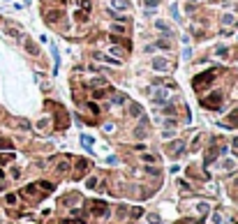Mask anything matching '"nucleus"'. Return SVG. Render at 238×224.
<instances>
[{
  "label": "nucleus",
  "mask_w": 238,
  "mask_h": 224,
  "mask_svg": "<svg viewBox=\"0 0 238 224\" xmlns=\"http://www.w3.org/2000/svg\"><path fill=\"white\" fill-rule=\"evenodd\" d=\"M213 79H215V72H206V74H201L199 79H194V81H192V86H194L197 90H201L203 86H208V83H210Z\"/></svg>",
  "instance_id": "obj_1"
},
{
  "label": "nucleus",
  "mask_w": 238,
  "mask_h": 224,
  "mask_svg": "<svg viewBox=\"0 0 238 224\" xmlns=\"http://www.w3.org/2000/svg\"><path fill=\"white\" fill-rule=\"evenodd\" d=\"M153 67H155L157 72H169V69H171V63H169V60H164V58H153Z\"/></svg>",
  "instance_id": "obj_2"
},
{
  "label": "nucleus",
  "mask_w": 238,
  "mask_h": 224,
  "mask_svg": "<svg viewBox=\"0 0 238 224\" xmlns=\"http://www.w3.org/2000/svg\"><path fill=\"white\" fill-rule=\"evenodd\" d=\"M169 95H171V90H166V88H160V90H155V102L157 104H166L169 102Z\"/></svg>",
  "instance_id": "obj_3"
},
{
  "label": "nucleus",
  "mask_w": 238,
  "mask_h": 224,
  "mask_svg": "<svg viewBox=\"0 0 238 224\" xmlns=\"http://www.w3.org/2000/svg\"><path fill=\"white\" fill-rule=\"evenodd\" d=\"M220 102H222V95H220V93H213L210 99H203V104H206V106H218Z\"/></svg>",
  "instance_id": "obj_4"
},
{
  "label": "nucleus",
  "mask_w": 238,
  "mask_h": 224,
  "mask_svg": "<svg viewBox=\"0 0 238 224\" xmlns=\"http://www.w3.org/2000/svg\"><path fill=\"white\" fill-rule=\"evenodd\" d=\"M129 2L127 0H111V9H127Z\"/></svg>",
  "instance_id": "obj_5"
},
{
  "label": "nucleus",
  "mask_w": 238,
  "mask_h": 224,
  "mask_svg": "<svg viewBox=\"0 0 238 224\" xmlns=\"http://www.w3.org/2000/svg\"><path fill=\"white\" fill-rule=\"evenodd\" d=\"M155 28H157V30H160V32H164V35H171V28L166 26L164 21H155Z\"/></svg>",
  "instance_id": "obj_6"
},
{
  "label": "nucleus",
  "mask_w": 238,
  "mask_h": 224,
  "mask_svg": "<svg viewBox=\"0 0 238 224\" xmlns=\"http://www.w3.org/2000/svg\"><path fill=\"white\" fill-rule=\"evenodd\" d=\"M222 167L227 169V171H229V169H236V160H224V164H222Z\"/></svg>",
  "instance_id": "obj_7"
},
{
  "label": "nucleus",
  "mask_w": 238,
  "mask_h": 224,
  "mask_svg": "<svg viewBox=\"0 0 238 224\" xmlns=\"http://www.w3.org/2000/svg\"><path fill=\"white\" fill-rule=\"evenodd\" d=\"M210 222H213V224H220V222H222V215H220V213H213V215H210Z\"/></svg>",
  "instance_id": "obj_8"
},
{
  "label": "nucleus",
  "mask_w": 238,
  "mask_h": 224,
  "mask_svg": "<svg viewBox=\"0 0 238 224\" xmlns=\"http://www.w3.org/2000/svg\"><path fill=\"white\" fill-rule=\"evenodd\" d=\"M81 143H83V146H93V136H86V134H83V136H81Z\"/></svg>",
  "instance_id": "obj_9"
},
{
  "label": "nucleus",
  "mask_w": 238,
  "mask_h": 224,
  "mask_svg": "<svg viewBox=\"0 0 238 224\" xmlns=\"http://www.w3.org/2000/svg\"><path fill=\"white\" fill-rule=\"evenodd\" d=\"M90 86H106V81H104V79H93Z\"/></svg>",
  "instance_id": "obj_10"
},
{
  "label": "nucleus",
  "mask_w": 238,
  "mask_h": 224,
  "mask_svg": "<svg viewBox=\"0 0 238 224\" xmlns=\"http://www.w3.org/2000/svg\"><path fill=\"white\" fill-rule=\"evenodd\" d=\"M113 102H116V104H125L127 97H125V95H118V97H113Z\"/></svg>",
  "instance_id": "obj_11"
},
{
  "label": "nucleus",
  "mask_w": 238,
  "mask_h": 224,
  "mask_svg": "<svg viewBox=\"0 0 238 224\" xmlns=\"http://www.w3.org/2000/svg\"><path fill=\"white\" fill-rule=\"evenodd\" d=\"M171 150H173V152H178V155H180V152H183V143H180V141H178V143H176V146H173V148H171Z\"/></svg>",
  "instance_id": "obj_12"
},
{
  "label": "nucleus",
  "mask_w": 238,
  "mask_h": 224,
  "mask_svg": "<svg viewBox=\"0 0 238 224\" xmlns=\"http://www.w3.org/2000/svg\"><path fill=\"white\" fill-rule=\"evenodd\" d=\"M173 134H176V132H173V130H166V132H162V136H164V139H171V136H173Z\"/></svg>",
  "instance_id": "obj_13"
},
{
  "label": "nucleus",
  "mask_w": 238,
  "mask_h": 224,
  "mask_svg": "<svg viewBox=\"0 0 238 224\" xmlns=\"http://www.w3.org/2000/svg\"><path fill=\"white\" fill-rule=\"evenodd\" d=\"M132 215H134V217H141V215H143V208H134V210H132Z\"/></svg>",
  "instance_id": "obj_14"
},
{
  "label": "nucleus",
  "mask_w": 238,
  "mask_h": 224,
  "mask_svg": "<svg viewBox=\"0 0 238 224\" xmlns=\"http://www.w3.org/2000/svg\"><path fill=\"white\" fill-rule=\"evenodd\" d=\"M160 5V0H148V2H146V7H157Z\"/></svg>",
  "instance_id": "obj_15"
},
{
  "label": "nucleus",
  "mask_w": 238,
  "mask_h": 224,
  "mask_svg": "<svg viewBox=\"0 0 238 224\" xmlns=\"http://www.w3.org/2000/svg\"><path fill=\"white\" fill-rule=\"evenodd\" d=\"M86 185H88V187H95V185H97V178H88V182H86Z\"/></svg>",
  "instance_id": "obj_16"
},
{
  "label": "nucleus",
  "mask_w": 238,
  "mask_h": 224,
  "mask_svg": "<svg viewBox=\"0 0 238 224\" xmlns=\"http://www.w3.org/2000/svg\"><path fill=\"white\" fill-rule=\"evenodd\" d=\"M224 23L229 26V23H236V21H233V16H231V14H227V16H224Z\"/></svg>",
  "instance_id": "obj_17"
},
{
  "label": "nucleus",
  "mask_w": 238,
  "mask_h": 224,
  "mask_svg": "<svg viewBox=\"0 0 238 224\" xmlns=\"http://www.w3.org/2000/svg\"><path fill=\"white\" fill-rule=\"evenodd\" d=\"M111 30H113V32H125V28H123V26H118V23H116V26L111 28Z\"/></svg>",
  "instance_id": "obj_18"
},
{
  "label": "nucleus",
  "mask_w": 238,
  "mask_h": 224,
  "mask_svg": "<svg viewBox=\"0 0 238 224\" xmlns=\"http://www.w3.org/2000/svg\"><path fill=\"white\" fill-rule=\"evenodd\" d=\"M76 2H79V7H86V9H88V2H90V0H76Z\"/></svg>",
  "instance_id": "obj_19"
},
{
  "label": "nucleus",
  "mask_w": 238,
  "mask_h": 224,
  "mask_svg": "<svg viewBox=\"0 0 238 224\" xmlns=\"http://www.w3.org/2000/svg\"><path fill=\"white\" fill-rule=\"evenodd\" d=\"M192 56V51H190V46H185V51H183V58H190Z\"/></svg>",
  "instance_id": "obj_20"
},
{
  "label": "nucleus",
  "mask_w": 238,
  "mask_h": 224,
  "mask_svg": "<svg viewBox=\"0 0 238 224\" xmlns=\"http://www.w3.org/2000/svg\"><path fill=\"white\" fill-rule=\"evenodd\" d=\"M231 123H236V125H238V111H233V113H231Z\"/></svg>",
  "instance_id": "obj_21"
},
{
  "label": "nucleus",
  "mask_w": 238,
  "mask_h": 224,
  "mask_svg": "<svg viewBox=\"0 0 238 224\" xmlns=\"http://www.w3.org/2000/svg\"><path fill=\"white\" fill-rule=\"evenodd\" d=\"M62 224H83V222H76V219H65Z\"/></svg>",
  "instance_id": "obj_22"
},
{
  "label": "nucleus",
  "mask_w": 238,
  "mask_h": 224,
  "mask_svg": "<svg viewBox=\"0 0 238 224\" xmlns=\"http://www.w3.org/2000/svg\"><path fill=\"white\" fill-rule=\"evenodd\" d=\"M233 146H236V148H238V139H233Z\"/></svg>",
  "instance_id": "obj_23"
}]
</instances>
